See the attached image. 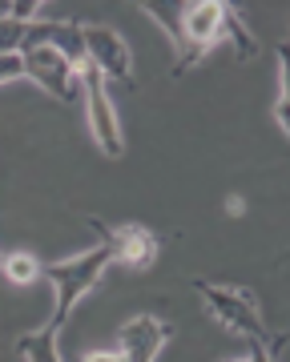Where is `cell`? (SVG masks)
<instances>
[{
    "instance_id": "30bf717a",
    "label": "cell",
    "mask_w": 290,
    "mask_h": 362,
    "mask_svg": "<svg viewBox=\"0 0 290 362\" xmlns=\"http://www.w3.org/2000/svg\"><path fill=\"white\" fill-rule=\"evenodd\" d=\"M57 334H61V330H53V326H45V330H37V334H21L16 338V350H21L28 362H61Z\"/></svg>"
},
{
    "instance_id": "5bb4252c",
    "label": "cell",
    "mask_w": 290,
    "mask_h": 362,
    "mask_svg": "<svg viewBox=\"0 0 290 362\" xmlns=\"http://www.w3.org/2000/svg\"><path fill=\"white\" fill-rule=\"evenodd\" d=\"M85 362H125V358H121L117 350H93V354H89Z\"/></svg>"
},
{
    "instance_id": "8fae6325",
    "label": "cell",
    "mask_w": 290,
    "mask_h": 362,
    "mask_svg": "<svg viewBox=\"0 0 290 362\" xmlns=\"http://www.w3.org/2000/svg\"><path fill=\"white\" fill-rule=\"evenodd\" d=\"M0 274H4L13 286H33L40 278V262L33 258V254H4Z\"/></svg>"
},
{
    "instance_id": "9a60e30c",
    "label": "cell",
    "mask_w": 290,
    "mask_h": 362,
    "mask_svg": "<svg viewBox=\"0 0 290 362\" xmlns=\"http://www.w3.org/2000/svg\"><path fill=\"white\" fill-rule=\"evenodd\" d=\"M226 214H230V218H242V214H246V202H242V197H226Z\"/></svg>"
},
{
    "instance_id": "277c9868",
    "label": "cell",
    "mask_w": 290,
    "mask_h": 362,
    "mask_svg": "<svg viewBox=\"0 0 290 362\" xmlns=\"http://www.w3.org/2000/svg\"><path fill=\"white\" fill-rule=\"evenodd\" d=\"M21 65H25V77L37 81L40 89L57 97V101H77L81 97V73L77 65H69L65 57L49 45H37V49H25L21 52Z\"/></svg>"
},
{
    "instance_id": "52a82bcc",
    "label": "cell",
    "mask_w": 290,
    "mask_h": 362,
    "mask_svg": "<svg viewBox=\"0 0 290 362\" xmlns=\"http://www.w3.org/2000/svg\"><path fill=\"white\" fill-rule=\"evenodd\" d=\"M97 230V238L113 250V262L117 266H129V270H149L153 262H158V233L145 230V226H121V230H109L101 218H85Z\"/></svg>"
},
{
    "instance_id": "4fadbf2b",
    "label": "cell",
    "mask_w": 290,
    "mask_h": 362,
    "mask_svg": "<svg viewBox=\"0 0 290 362\" xmlns=\"http://www.w3.org/2000/svg\"><path fill=\"white\" fill-rule=\"evenodd\" d=\"M25 77V65H21V52H0V85Z\"/></svg>"
},
{
    "instance_id": "3957f363",
    "label": "cell",
    "mask_w": 290,
    "mask_h": 362,
    "mask_svg": "<svg viewBox=\"0 0 290 362\" xmlns=\"http://www.w3.org/2000/svg\"><path fill=\"white\" fill-rule=\"evenodd\" d=\"M194 290L202 294L206 302V310L218 326H226L230 334L246 338V342H274L278 334H270L262 322V310H258V298L250 290H242V286H218V282H202L194 278Z\"/></svg>"
},
{
    "instance_id": "5b68a950",
    "label": "cell",
    "mask_w": 290,
    "mask_h": 362,
    "mask_svg": "<svg viewBox=\"0 0 290 362\" xmlns=\"http://www.w3.org/2000/svg\"><path fill=\"white\" fill-rule=\"evenodd\" d=\"M81 93L89 101V129H93V141L101 145L105 157H121L125 153V137H121V125H117V113H113V101L105 93V77L85 61V73H81Z\"/></svg>"
},
{
    "instance_id": "9c48e42d",
    "label": "cell",
    "mask_w": 290,
    "mask_h": 362,
    "mask_svg": "<svg viewBox=\"0 0 290 362\" xmlns=\"http://www.w3.org/2000/svg\"><path fill=\"white\" fill-rule=\"evenodd\" d=\"M137 8H141L149 21H158V25L170 33L173 49L182 45V0H141Z\"/></svg>"
},
{
    "instance_id": "7a4b0ae2",
    "label": "cell",
    "mask_w": 290,
    "mask_h": 362,
    "mask_svg": "<svg viewBox=\"0 0 290 362\" xmlns=\"http://www.w3.org/2000/svg\"><path fill=\"white\" fill-rule=\"evenodd\" d=\"M109 266H113V250L105 242H97L93 250H85V254H77V258H69V262L40 266V278H49L57 290V310H53V322H49L53 330H61L69 322V314L77 310V302L105 278Z\"/></svg>"
},
{
    "instance_id": "2e32d148",
    "label": "cell",
    "mask_w": 290,
    "mask_h": 362,
    "mask_svg": "<svg viewBox=\"0 0 290 362\" xmlns=\"http://www.w3.org/2000/svg\"><path fill=\"white\" fill-rule=\"evenodd\" d=\"M0 262H4V254H0Z\"/></svg>"
},
{
    "instance_id": "7c38bea8",
    "label": "cell",
    "mask_w": 290,
    "mask_h": 362,
    "mask_svg": "<svg viewBox=\"0 0 290 362\" xmlns=\"http://www.w3.org/2000/svg\"><path fill=\"white\" fill-rule=\"evenodd\" d=\"M278 85H282V93H278V105H274V121L278 129L290 133V65H286V45H278Z\"/></svg>"
},
{
    "instance_id": "8992f818",
    "label": "cell",
    "mask_w": 290,
    "mask_h": 362,
    "mask_svg": "<svg viewBox=\"0 0 290 362\" xmlns=\"http://www.w3.org/2000/svg\"><path fill=\"white\" fill-rule=\"evenodd\" d=\"M81 37H85V61L101 77L133 85V52L113 28L109 25H81Z\"/></svg>"
},
{
    "instance_id": "ba28073f",
    "label": "cell",
    "mask_w": 290,
    "mask_h": 362,
    "mask_svg": "<svg viewBox=\"0 0 290 362\" xmlns=\"http://www.w3.org/2000/svg\"><path fill=\"white\" fill-rule=\"evenodd\" d=\"M178 334L166 318H153V314H137L121 326L117 334V354L125 362H158L161 346Z\"/></svg>"
},
{
    "instance_id": "6da1fadb",
    "label": "cell",
    "mask_w": 290,
    "mask_h": 362,
    "mask_svg": "<svg viewBox=\"0 0 290 362\" xmlns=\"http://www.w3.org/2000/svg\"><path fill=\"white\" fill-rule=\"evenodd\" d=\"M238 16L242 13L230 0H182V45H178L173 77H185L214 45H222Z\"/></svg>"
}]
</instances>
